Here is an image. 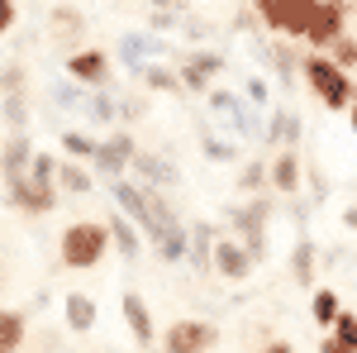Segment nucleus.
I'll use <instances>...</instances> for the list:
<instances>
[{
	"mask_svg": "<svg viewBox=\"0 0 357 353\" xmlns=\"http://www.w3.org/2000/svg\"><path fill=\"white\" fill-rule=\"evenodd\" d=\"M301 77L305 86L324 101V110H353V72H343V67H333V57L324 53H310L301 62Z\"/></svg>",
	"mask_w": 357,
	"mask_h": 353,
	"instance_id": "f257e3e1",
	"label": "nucleus"
},
{
	"mask_svg": "<svg viewBox=\"0 0 357 353\" xmlns=\"http://www.w3.org/2000/svg\"><path fill=\"white\" fill-rule=\"evenodd\" d=\"M105 244H110V229L105 224H96V219L67 224L62 229V263L67 268H96L105 258Z\"/></svg>",
	"mask_w": 357,
	"mask_h": 353,
	"instance_id": "f03ea898",
	"label": "nucleus"
},
{
	"mask_svg": "<svg viewBox=\"0 0 357 353\" xmlns=\"http://www.w3.org/2000/svg\"><path fill=\"white\" fill-rule=\"evenodd\" d=\"M215 339H220V329L210 320H172L162 329V353H210Z\"/></svg>",
	"mask_w": 357,
	"mask_h": 353,
	"instance_id": "7ed1b4c3",
	"label": "nucleus"
},
{
	"mask_svg": "<svg viewBox=\"0 0 357 353\" xmlns=\"http://www.w3.org/2000/svg\"><path fill=\"white\" fill-rule=\"evenodd\" d=\"M343 34H348V10H343V5H329V0H319L314 20H310V29H305V43H310L314 53H329Z\"/></svg>",
	"mask_w": 357,
	"mask_h": 353,
	"instance_id": "20e7f679",
	"label": "nucleus"
},
{
	"mask_svg": "<svg viewBox=\"0 0 357 353\" xmlns=\"http://www.w3.org/2000/svg\"><path fill=\"white\" fill-rule=\"evenodd\" d=\"M10 206H20L29 215H48L57 206V182H33V177H20L10 182Z\"/></svg>",
	"mask_w": 357,
	"mask_h": 353,
	"instance_id": "39448f33",
	"label": "nucleus"
},
{
	"mask_svg": "<svg viewBox=\"0 0 357 353\" xmlns=\"http://www.w3.org/2000/svg\"><path fill=\"white\" fill-rule=\"evenodd\" d=\"M134 138L129 134H110L105 138V143H96V158H91V163H96V172H105V177H110V182H119V177H124V167L134 163Z\"/></svg>",
	"mask_w": 357,
	"mask_h": 353,
	"instance_id": "423d86ee",
	"label": "nucleus"
},
{
	"mask_svg": "<svg viewBox=\"0 0 357 353\" xmlns=\"http://www.w3.org/2000/svg\"><path fill=\"white\" fill-rule=\"evenodd\" d=\"M67 72H72V82H82V86H105L110 82V57L100 48H82V53L67 57Z\"/></svg>",
	"mask_w": 357,
	"mask_h": 353,
	"instance_id": "0eeeda50",
	"label": "nucleus"
},
{
	"mask_svg": "<svg viewBox=\"0 0 357 353\" xmlns=\"http://www.w3.org/2000/svg\"><path fill=\"white\" fill-rule=\"evenodd\" d=\"M119 310H124V320H129V334L138 339V349H153L162 334L153 329V315H148V305H143V296L138 291H124L119 296Z\"/></svg>",
	"mask_w": 357,
	"mask_h": 353,
	"instance_id": "6e6552de",
	"label": "nucleus"
},
{
	"mask_svg": "<svg viewBox=\"0 0 357 353\" xmlns=\"http://www.w3.org/2000/svg\"><path fill=\"white\" fill-rule=\"evenodd\" d=\"M210 106H215V115H220V120H229V124H234L243 138H257V120L248 115L243 96H234V91H215V96H210Z\"/></svg>",
	"mask_w": 357,
	"mask_h": 353,
	"instance_id": "1a4fd4ad",
	"label": "nucleus"
},
{
	"mask_svg": "<svg viewBox=\"0 0 357 353\" xmlns=\"http://www.w3.org/2000/svg\"><path fill=\"white\" fill-rule=\"evenodd\" d=\"M215 268H220V277H229V282H248V277H252V258H248L243 244L220 239V244H215Z\"/></svg>",
	"mask_w": 357,
	"mask_h": 353,
	"instance_id": "9d476101",
	"label": "nucleus"
},
{
	"mask_svg": "<svg viewBox=\"0 0 357 353\" xmlns=\"http://www.w3.org/2000/svg\"><path fill=\"white\" fill-rule=\"evenodd\" d=\"M138 172V177H143V187H153V191H172L176 187V167L167 163V158H153V153H134V163H129Z\"/></svg>",
	"mask_w": 357,
	"mask_h": 353,
	"instance_id": "9b49d317",
	"label": "nucleus"
},
{
	"mask_svg": "<svg viewBox=\"0 0 357 353\" xmlns=\"http://www.w3.org/2000/svg\"><path fill=\"white\" fill-rule=\"evenodd\" d=\"M29 163H33V143H29V134H10V143L0 148V172H5V182L29 177Z\"/></svg>",
	"mask_w": 357,
	"mask_h": 353,
	"instance_id": "f8f14e48",
	"label": "nucleus"
},
{
	"mask_svg": "<svg viewBox=\"0 0 357 353\" xmlns=\"http://www.w3.org/2000/svg\"><path fill=\"white\" fill-rule=\"evenodd\" d=\"M215 72H224L220 53H195L191 62H181V86H186V91H210Z\"/></svg>",
	"mask_w": 357,
	"mask_h": 353,
	"instance_id": "ddd939ff",
	"label": "nucleus"
},
{
	"mask_svg": "<svg viewBox=\"0 0 357 353\" xmlns=\"http://www.w3.org/2000/svg\"><path fill=\"white\" fill-rule=\"evenodd\" d=\"M301 177H305L301 153H296V148H281V153H276V163H272V187L286 191V196H296V191H301Z\"/></svg>",
	"mask_w": 357,
	"mask_h": 353,
	"instance_id": "4468645a",
	"label": "nucleus"
},
{
	"mask_svg": "<svg viewBox=\"0 0 357 353\" xmlns=\"http://www.w3.org/2000/svg\"><path fill=\"white\" fill-rule=\"evenodd\" d=\"M62 315H67V329L91 334V325H96V301L86 296V291H67V301H62Z\"/></svg>",
	"mask_w": 357,
	"mask_h": 353,
	"instance_id": "2eb2a0df",
	"label": "nucleus"
},
{
	"mask_svg": "<svg viewBox=\"0 0 357 353\" xmlns=\"http://www.w3.org/2000/svg\"><path fill=\"white\" fill-rule=\"evenodd\" d=\"M105 229H110V244L119 248L129 263L143 253V239H138V229H134V219H129V215H110V219H105Z\"/></svg>",
	"mask_w": 357,
	"mask_h": 353,
	"instance_id": "dca6fc26",
	"label": "nucleus"
},
{
	"mask_svg": "<svg viewBox=\"0 0 357 353\" xmlns=\"http://www.w3.org/2000/svg\"><path fill=\"white\" fill-rule=\"evenodd\" d=\"M148 53H162V43H158V38H148V34H124V38H119V57H124V62H129V72H143V57Z\"/></svg>",
	"mask_w": 357,
	"mask_h": 353,
	"instance_id": "f3484780",
	"label": "nucleus"
},
{
	"mask_svg": "<svg viewBox=\"0 0 357 353\" xmlns=\"http://www.w3.org/2000/svg\"><path fill=\"white\" fill-rule=\"evenodd\" d=\"M310 315H314V325H319V329H333V325H338V315H343L338 291H333V287H319L314 301H310Z\"/></svg>",
	"mask_w": 357,
	"mask_h": 353,
	"instance_id": "a211bd4d",
	"label": "nucleus"
},
{
	"mask_svg": "<svg viewBox=\"0 0 357 353\" xmlns=\"http://www.w3.org/2000/svg\"><path fill=\"white\" fill-rule=\"evenodd\" d=\"M210 224H191V268H200V272H210L215 268V244H210Z\"/></svg>",
	"mask_w": 357,
	"mask_h": 353,
	"instance_id": "6ab92c4d",
	"label": "nucleus"
},
{
	"mask_svg": "<svg viewBox=\"0 0 357 353\" xmlns=\"http://www.w3.org/2000/svg\"><path fill=\"white\" fill-rule=\"evenodd\" d=\"M296 138H301V115L276 110V115H272V129H267V143H286V148H296Z\"/></svg>",
	"mask_w": 357,
	"mask_h": 353,
	"instance_id": "aec40b11",
	"label": "nucleus"
},
{
	"mask_svg": "<svg viewBox=\"0 0 357 353\" xmlns=\"http://www.w3.org/2000/svg\"><path fill=\"white\" fill-rule=\"evenodd\" d=\"M143 86L148 91H181V72H172V67H162V62H143Z\"/></svg>",
	"mask_w": 357,
	"mask_h": 353,
	"instance_id": "412c9836",
	"label": "nucleus"
},
{
	"mask_svg": "<svg viewBox=\"0 0 357 353\" xmlns=\"http://www.w3.org/2000/svg\"><path fill=\"white\" fill-rule=\"evenodd\" d=\"M57 187L72 191V196H82V191H91V172L77 167L72 158H62V163H57Z\"/></svg>",
	"mask_w": 357,
	"mask_h": 353,
	"instance_id": "4be33fe9",
	"label": "nucleus"
},
{
	"mask_svg": "<svg viewBox=\"0 0 357 353\" xmlns=\"http://www.w3.org/2000/svg\"><path fill=\"white\" fill-rule=\"evenodd\" d=\"M24 344V315H15V310H0V349L15 353Z\"/></svg>",
	"mask_w": 357,
	"mask_h": 353,
	"instance_id": "5701e85b",
	"label": "nucleus"
},
{
	"mask_svg": "<svg viewBox=\"0 0 357 353\" xmlns=\"http://www.w3.org/2000/svg\"><path fill=\"white\" fill-rule=\"evenodd\" d=\"M200 148H205V158H210V163H234V158H238V148H234V138H224V134H210V129L200 134Z\"/></svg>",
	"mask_w": 357,
	"mask_h": 353,
	"instance_id": "b1692460",
	"label": "nucleus"
},
{
	"mask_svg": "<svg viewBox=\"0 0 357 353\" xmlns=\"http://www.w3.org/2000/svg\"><path fill=\"white\" fill-rule=\"evenodd\" d=\"M291 272H296V282H305V287L314 282V244H310V239L296 244V253H291Z\"/></svg>",
	"mask_w": 357,
	"mask_h": 353,
	"instance_id": "393cba45",
	"label": "nucleus"
},
{
	"mask_svg": "<svg viewBox=\"0 0 357 353\" xmlns=\"http://www.w3.org/2000/svg\"><path fill=\"white\" fill-rule=\"evenodd\" d=\"M53 101L62 110H82V106H91V96L82 91V82H57L53 86Z\"/></svg>",
	"mask_w": 357,
	"mask_h": 353,
	"instance_id": "a878e982",
	"label": "nucleus"
},
{
	"mask_svg": "<svg viewBox=\"0 0 357 353\" xmlns=\"http://www.w3.org/2000/svg\"><path fill=\"white\" fill-rule=\"evenodd\" d=\"M324 57H333V67H343V72H357V38H353V34H343Z\"/></svg>",
	"mask_w": 357,
	"mask_h": 353,
	"instance_id": "bb28decb",
	"label": "nucleus"
},
{
	"mask_svg": "<svg viewBox=\"0 0 357 353\" xmlns=\"http://www.w3.org/2000/svg\"><path fill=\"white\" fill-rule=\"evenodd\" d=\"M86 115H91V124H110L114 115H119V106H114L110 91H96V96H91V106H86Z\"/></svg>",
	"mask_w": 357,
	"mask_h": 353,
	"instance_id": "cd10ccee",
	"label": "nucleus"
},
{
	"mask_svg": "<svg viewBox=\"0 0 357 353\" xmlns=\"http://www.w3.org/2000/svg\"><path fill=\"white\" fill-rule=\"evenodd\" d=\"M267 182H272V167L262 163V158H257V163H248V167H243V177H238V187H243L248 196H257V191L267 187Z\"/></svg>",
	"mask_w": 357,
	"mask_h": 353,
	"instance_id": "c85d7f7f",
	"label": "nucleus"
},
{
	"mask_svg": "<svg viewBox=\"0 0 357 353\" xmlns=\"http://www.w3.org/2000/svg\"><path fill=\"white\" fill-rule=\"evenodd\" d=\"M5 120H10V129H15V134H24V124H29L24 91H15V96H5Z\"/></svg>",
	"mask_w": 357,
	"mask_h": 353,
	"instance_id": "c756f323",
	"label": "nucleus"
},
{
	"mask_svg": "<svg viewBox=\"0 0 357 353\" xmlns=\"http://www.w3.org/2000/svg\"><path fill=\"white\" fill-rule=\"evenodd\" d=\"M62 148H67V158H72V163H77V158H96V143H91L86 134H77V129H67V134H62Z\"/></svg>",
	"mask_w": 357,
	"mask_h": 353,
	"instance_id": "7c9ffc66",
	"label": "nucleus"
},
{
	"mask_svg": "<svg viewBox=\"0 0 357 353\" xmlns=\"http://www.w3.org/2000/svg\"><path fill=\"white\" fill-rule=\"evenodd\" d=\"M53 29H62L67 38H77V34H82V15L67 10V5H57V10H53Z\"/></svg>",
	"mask_w": 357,
	"mask_h": 353,
	"instance_id": "2f4dec72",
	"label": "nucleus"
},
{
	"mask_svg": "<svg viewBox=\"0 0 357 353\" xmlns=\"http://www.w3.org/2000/svg\"><path fill=\"white\" fill-rule=\"evenodd\" d=\"M29 177L33 182H57V163L48 153H33V163H29Z\"/></svg>",
	"mask_w": 357,
	"mask_h": 353,
	"instance_id": "473e14b6",
	"label": "nucleus"
},
{
	"mask_svg": "<svg viewBox=\"0 0 357 353\" xmlns=\"http://www.w3.org/2000/svg\"><path fill=\"white\" fill-rule=\"evenodd\" d=\"M329 334H333V339H343L348 349H357V315H348V310H343V315H338V325H333Z\"/></svg>",
	"mask_w": 357,
	"mask_h": 353,
	"instance_id": "72a5a7b5",
	"label": "nucleus"
},
{
	"mask_svg": "<svg viewBox=\"0 0 357 353\" xmlns=\"http://www.w3.org/2000/svg\"><path fill=\"white\" fill-rule=\"evenodd\" d=\"M0 91H5V96H15V91H24V72H20L15 62H10V67H0Z\"/></svg>",
	"mask_w": 357,
	"mask_h": 353,
	"instance_id": "f704fd0d",
	"label": "nucleus"
},
{
	"mask_svg": "<svg viewBox=\"0 0 357 353\" xmlns=\"http://www.w3.org/2000/svg\"><path fill=\"white\" fill-rule=\"evenodd\" d=\"M143 110H148V101H143V96H129V101L119 106V115H124V120L134 124V120H143Z\"/></svg>",
	"mask_w": 357,
	"mask_h": 353,
	"instance_id": "c9c22d12",
	"label": "nucleus"
},
{
	"mask_svg": "<svg viewBox=\"0 0 357 353\" xmlns=\"http://www.w3.org/2000/svg\"><path fill=\"white\" fill-rule=\"evenodd\" d=\"M15 24V0H0V34H10Z\"/></svg>",
	"mask_w": 357,
	"mask_h": 353,
	"instance_id": "e433bc0d",
	"label": "nucleus"
},
{
	"mask_svg": "<svg viewBox=\"0 0 357 353\" xmlns=\"http://www.w3.org/2000/svg\"><path fill=\"white\" fill-rule=\"evenodd\" d=\"M319 353H357V349H348V344H343V339H319Z\"/></svg>",
	"mask_w": 357,
	"mask_h": 353,
	"instance_id": "4c0bfd02",
	"label": "nucleus"
},
{
	"mask_svg": "<svg viewBox=\"0 0 357 353\" xmlns=\"http://www.w3.org/2000/svg\"><path fill=\"white\" fill-rule=\"evenodd\" d=\"M248 101H257V106H262V101H267V82H257V77H252V82H248Z\"/></svg>",
	"mask_w": 357,
	"mask_h": 353,
	"instance_id": "58836bf2",
	"label": "nucleus"
},
{
	"mask_svg": "<svg viewBox=\"0 0 357 353\" xmlns=\"http://www.w3.org/2000/svg\"><path fill=\"white\" fill-rule=\"evenodd\" d=\"M172 24H181L172 10H158V15H153V29H172Z\"/></svg>",
	"mask_w": 357,
	"mask_h": 353,
	"instance_id": "ea45409f",
	"label": "nucleus"
},
{
	"mask_svg": "<svg viewBox=\"0 0 357 353\" xmlns=\"http://www.w3.org/2000/svg\"><path fill=\"white\" fill-rule=\"evenodd\" d=\"M343 224H348V229H357V206H348V210H343Z\"/></svg>",
	"mask_w": 357,
	"mask_h": 353,
	"instance_id": "a19ab883",
	"label": "nucleus"
},
{
	"mask_svg": "<svg viewBox=\"0 0 357 353\" xmlns=\"http://www.w3.org/2000/svg\"><path fill=\"white\" fill-rule=\"evenodd\" d=\"M267 353H296V349H291L286 339H276V344H272V349H267Z\"/></svg>",
	"mask_w": 357,
	"mask_h": 353,
	"instance_id": "79ce46f5",
	"label": "nucleus"
},
{
	"mask_svg": "<svg viewBox=\"0 0 357 353\" xmlns=\"http://www.w3.org/2000/svg\"><path fill=\"white\" fill-rule=\"evenodd\" d=\"M153 5H158V10H172V15H176V5H181V0H153Z\"/></svg>",
	"mask_w": 357,
	"mask_h": 353,
	"instance_id": "37998d69",
	"label": "nucleus"
},
{
	"mask_svg": "<svg viewBox=\"0 0 357 353\" xmlns=\"http://www.w3.org/2000/svg\"><path fill=\"white\" fill-rule=\"evenodd\" d=\"M353 86H357V72H353ZM353 129H357V91H353Z\"/></svg>",
	"mask_w": 357,
	"mask_h": 353,
	"instance_id": "c03bdc74",
	"label": "nucleus"
},
{
	"mask_svg": "<svg viewBox=\"0 0 357 353\" xmlns=\"http://www.w3.org/2000/svg\"><path fill=\"white\" fill-rule=\"evenodd\" d=\"M329 5H343V10H348V5H353V0H329Z\"/></svg>",
	"mask_w": 357,
	"mask_h": 353,
	"instance_id": "a18cd8bd",
	"label": "nucleus"
},
{
	"mask_svg": "<svg viewBox=\"0 0 357 353\" xmlns=\"http://www.w3.org/2000/svg\"><path fill=\"white\" fill-rule=\"evenodd\" d=\"M0 353H5V349H0Z\"/></svg>",
	"mask_w": 357,
	"mask_h": 353,
	"instance_id": "49530a36",
	"label": "nucleus"
}]
</instances>
